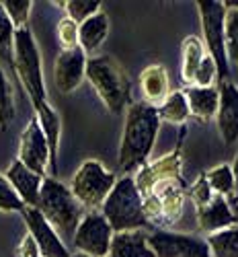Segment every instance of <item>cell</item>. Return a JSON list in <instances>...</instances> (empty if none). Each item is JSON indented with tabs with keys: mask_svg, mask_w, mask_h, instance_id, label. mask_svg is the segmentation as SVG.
Masks as SVG:
<instances>
[{
	"mask_svg": "<svg viewBox=\"0 0 238 257\" xmlns=\"http://www.w3.org/2000/svg\"><path fill=\"white\" fill-rule=\"evenodd\" d=\"M60 9L66 11V17L72 19L76 25L84 23L86 19L101 13V3L99 0H68V3H56Z\"/></svg>",
	"mask_w": 238,
	"mask_h": 257,
	"instance_id": "obj_29",
	"label": "cell"
},
{
	"mask_svg": "<svg viewBox=\"0 0 238 257\" xmlns=\"http://www.w3.org/2000/svg\"><path fill=\"white\" fill-rule=\"evenodd\" d=\"M56 35H58L62 52H70L78 48V25L72 19L62 17L56 25Z\"/></svg>",
	"mask_w": 238,
	"mask_h": 257,
	"instance_id": "obj_33",
	"label": "cell"
},
{
	"mask_svg": "<svg viewBox=\"0 0 238 257\" xmlns=\"http://www.w3.org/2000/svg\"><path fill=\"white\" fill-rule=\"evenodd\" d=\"M185 134V127H181V138L179 144L172 153L152 161V163H146L144 167L138 169V173L134 175V183L140 191V196H148L156 185L164 183V181H179L181 175V165H183V157H181V140Z\"/></svg>",
	"mask_w": 238,
	"mask_h": 257,
	"instance_id": "obj_10",
	"label": "cell"
},
{
	"mask_svg": "<svg viewBox=\"0 0 238 257\" xmlns=\"http://www.w3.org/2000/svg\"><path fill=\"white\" fill-rule=\"evenodd\" d=\"M25 204L21 202V198L17 196V191L13 189V185L7 181V177L0 173V212H23Z\"/></svg>",
	"mask_w": 238,
	"mask_h": 257,
	"instance_id": "obj_34",
	"label": "cell"
},
{
	"mask_svg": "<svg viewBox=\"0 0 238 257\" xmlns=\"http://www.w3.org/2000/svg\"><path fill=\"white\" fill-rule=\"evenodd\" d=\"M17 257H41V253H39V249H37V245L31 239L29 232L25 234L23 239H21V243L17 247Z\"/></svg>",
	"mask_w": 238,
	"mask_h": 257,
	"instance_id": "obj_36",
	"label": "cell"
},
{
	"mask_svg": "<svg viewBox=\"0 0 238 257\" xmlns=\"http://www.w3.org/2000/svg\"><path fill=\"white\" fill-rule=\"evenodd\" d=\"M35 119L41 127L43 136L50 146V169H58V151H60V136H62V119L60 113L54 109L50 103H43L35 107Z\"/></svg>",
	"mask_w": 238,
	"mask_h": 257,
	"instance_id": "obj_21",
	"label": "cell"
},
{
	"mask_svg": "<svg viewBox=\"0 0 238 257\" xmlns=\"http://www.w3.org/2000/svg\"><path fill=\"white\" fill-rule=\"evenodd\" d=\"M107 257H154L152 249L148 245V232L144 230L115 232Z\"/></svg>",
	"mask_w": 238,
	"mask_h": 257,
	"instance_id": "obj_22",
	"label": "cell"
},
{
	"mask_svg": "<svg viewBox=\"0 0 238 257\" xmlns=\"http://www.w3.org/2000/svg\"><path fill=\"white\" fill-rule=\"evenodd\" d=\"M197 13L201 21V31H203V48L205 52L213 58L215 66H218V76L220 82L228 80L230 76V66L226 58V46H224V17L226 9L218 0H199Z\"/></svg>",
	"mask_w": 238,
	"mask_h": 257,
	"instance_id": "obj_7",
	"label": "cell"
},
{
	"mask_svg": "<svg viewBox=\"0 0 238 257\" xmlns=\"http://www.w3.org/2000/svg\"><path fill=\"white\" fill-rule=\"evenodd\" d=\"M70 257H89V255H84V253H72Z\"/></svg>",
	"mask_w": 238,
	"mask_h": 257,
	"instance_id": "obj_38",
	"label": "cell"
},
{
	"mask_svg": "<svg viewBox=\"0 0 238 257\" xmlns=\"http://www.w3.org/2000/svg\"><path fill=\"white\" fill-rule=\"evenodd\" d=\"M17 161H21L27 169H31L33 173L48 177L50 171V146L48 140L43 136L41 127L37 123V119H29V123L25 125V130L21 132L19 138V157Z\"/></svg>",
	"mask_w": 238,
	"mask_h": 257,
	"instance_id": "obj_11",
	"label": "cell"
},
{
	"mask_svg": "<svg viewBox=\"0 0 238 257\" xmlns=\"http://www.w3.org/2000/svg\"><path fill=\"white\" fill-rule=\"evenodd\" d=\"M158 130H160V117L156 107H150L144 101L132 103L127 107L121 144H119V157H117V165L121 171H125V173L138 171L148 163Z\"/></svg>",
	"mask_w": 238,
	"mask_h": 257,
	"instance_id": "obj_1",
	"label": "cell"
},
{
	"mask_svg": "<svg viewBox=\"0 0 238 257\" xmlns=\"http://www.w3.org/2000/svg\"><path fill=\"white\" fill-rule=\"evenodd\" d=\"M113 228L99 210L84 212L82 220L78 222L72 243L76 247V253H84L89 257H107L113 239Z\"/></svg>",
	"mask_w": 238,
	"mask_h": 257,
	"instance_id": "obj_8",
	"label": "cell"
},
{
	"mask_svg": "<svg viewBox=\"0 0 238 257\" xmlns=\"http://www.w3.org/2000/svg\"><path fill=\"white\" fill-rule=\"evenodd\" d=\"M150 194H154L158 204H160V218H162V228L164 226H175L183 212H185V202H187V191L179 181H164L156 185Z\"/></svg>",
	"mask_w": 238,
	"mask_h": 257,
	"instance_id": "obj_15",
	"label": "cell"
},
{
	"mask_svg": "<svg viewBox=\"0 0 238 257\" xmlns=\"http://www.w3.org/2000/svg\"><path fill=\"white\" fill-rule=\"evenodd\" d=\"M13 68L27 91L33 107H39L48 101L46 78H43V62L37 48V41L29 27L17 29L13 41Z\"/></svg>",
	"mask_w": 238,
	"mask_h": 257,
	"instance_id": "obj_5",
	"label": "cell"
},
{
	"mask_svg": "<svg viewBox=\"0 0 238 257\" xmlns=\"http://www.w3.org/2000/svg\"><path fill=\"white\" fill-rule=\"evenodd\" d=\"M232 175H234V191H232V202L238 206V155H236L234 165H232Z\"/></svg>",
	"mask_w": 238,
	"mask_h": 257,
	"instance_id": "obj_37",
	"label": "cell"
},
{
	"mask_svg": "<svg viewBox=\"0 0 238 257\" xmlns=\"http://www.w3.org/2000/svg\"><path fill=\"white\" fill-rule=\"evenodd\" d=\"M220 105L215 113V127L224 144H234L238 140V84L230 78L218 82Z\"/></svg>",
	"mask_w": 238,
	"mask_h": 257,
	"instance_id": "obj_13",
	"label": "cell"
},
{
	"mask_svg": "<svg viewBox=\"0 0 238 257\" xmlns=\"http://www.w3.org/2000/svg\"><path fill=\"white\" fill-rule=\"evenodd\" d=\"M207 185L211 187L213 196H222V198H232L234 191V175H232V165L220 163L211 167L207 173H203Z\"/></svg>",
	"mask_w": 238,
	"mask_h": 257,
	"instance_id": "obj_26",
	"label": "cell"
},
{
	"mask_svg": "<svg viewBox=\"0 0 238 257\" xmlns=\"http://www.w3.org/2000/svg\"><path fill=\"white\" fill-rule=\"evenodd\" d=\"M220 82V76H218V66H215V62L209 54L203 56L199 68L193 76V84L191 87H201V89H207V87H218Z\"/></svg>",
	"mask_w": 238,
	"mask_h": 257,
	"instance_id": "obj_32",
	"label": "cell"
},
{
	"mask_svg": "<svg viewBox=\"0 0 238 257\" xmlns=\"http://www.w3.org/2000/svg\"><path fill=\"white\" fill-rule=\"evenodd\" d=\"M158 111V117H160V123L166 121V123H175V125H183L191 113H189V105H187V99H185V93L183 89L179 91H170L168 97L164 99V103L160 107H156Z\"/></svg>",
	"mask_w": 238,
	"mask_h": 257,
	"instance_id": "obj_24",
	"label": "cell"
},
{
	"mask_svg": "<svg viewBox=\"0 0 238 257\" xmlns=\"http://www.w3.org/2000/svg\"><path fill=\"white\" fill-rule=\"evenodd\" d=\"M205 54L207 52H205L203 41L199 37L189 35L183 39V44H181V82L185 87H191L193 84V76H195Z\"/></svg>",
	"mask_w": 238,
	"mask_h": 257,
	"instance_id": "obj_23",
	"label": "cell"
},
{
	"mask_svg": "<svg viewBox=\"0 0 238 257\" xmlns=\"http://www.w3.org/2000/svg\"><path fill=\"white\" fill-rule=\"evenodd\" d=\"M197 226L205 234L236 226V212L232 210L230 200L222 196H213L209 204L197 208Z\"/></svg>",
	"mask_w": 238,
	"mask_h": 257,
	"instance_id": "obj_16",
	"label": "cell"
},
{
	"mask_svg": "<svg viewBox=\"0 0 238 257\" xmlns=\"http://www.w3.org/2000/svg\"><path fill=\"white\" fill-rule=\"evenodd\" d=\"M140 93L146 105L160 107L170 93L168 74L162 64H150L140 72Z\"/></svg>",
	"mask_w": 238,
	"mask_h": 257,
	"instance_id": "obj_18",
	"label": "cell"
},
{
	"mask_svg": "<svg viewBox=\"0 0 238 257\" xmlns=\"http://www.w3.org/2000/svg\"><path fill=\"white\" fill-rule=\"evenodd\" d=\"M224 46H226V58L228 66L232 64L238 68V11L236 9H226L224 17Z\"/></svg>",
	"mask_w": 238,
	"mask_h": 257,
	"instance_id": "obj_27",
	"label": "cell"
},
{
	"mask_svg": "<svg viewBox=\"0 0 238 257\" xmlns=\"http://www.w3.org/2000/svg\"><path fill=\"white\" fill-rule=\"evenodd\" d=\"M109 27H111L109 17L103 11L78 25V48L84 52L86 58H89V54H95L105 44L107 35H109Z\"/></svg>",
	"mask_w": 238,
	"mask_h": 257,
	"instance_id": "obj_20",
	"label": "cell"
},
{
	"mask_svg": "<svg viewBox=\"0 0 238 257\" xmlns=\"http://www.w3.org/2000/svg\"><path fill=\"white\" fill-rule=\"evenodd\" d=\"M15 27L7 17L3 5H0V60L13 66V41H15Z\"/></svg>",
	"mask_w": 238,
	"mask_h": 257,
	"instance_id": "obj_31",
	"label": "cell"
},
{
	"mask_svg": "<svg viewBox=\"0 0 238 257\" xmlns=\"http://www.w3.org/2000/svg\"><path fill=\"white\" fill-rule=\"evenodd\" d=\"M148 245L154 257H209V249L203 237L177 230H154L148 234Z\"/></svg>",
	"mask_w": 238,
	"mask_h": 257,
	"instance_id": "obj_9",
	"label": "cell"
},
{
	"mask_svg": "<svg viewBox=\"0 0 238 257\" xmlns=\"http://www.w3.org/2000/svg\"><path fill=\"white\" fill-rule=\"evenodd\" d=\"M187 105H189V113L191 117H195L201 123H207L215 119L218 113V105H220V91L218 87H185L183 89Z\"/></svg>",
	"mask_w": 238,
	"mask_h": 257,
	"instance_id": "obj_19",
	"label": "cell"
},
{
	"mask_svg": "<svg viewBox=\"0 0 238 257\" xmlns=\"http://www.w3.org/2000/svg\"><path fill=\"white\" fill-rule=\"evenodd\" d=\"M7 13V17L11 19V23L15 29H25L27 23H29V15H31V9H33V3L31 0H5L0 3Z\"/></svg>",
	"mask_w": 238,
	"mask_h": 257,
	"instance_id": "obj_30",
	"label": "cell"
},
{
	"mask_svg": "<svg viewBox=\"0 0 238 257\" xmlns=\"http://www.w3.org/2000/svg\"><path fill=\"white\" fill-rule=\"evenodd\" d=\"M27 232L31 234V239L35 241L41 257H70L72 253L68 251L66 243L62 241V237L54 230V226L41 216V212L37 208H25L21 212Z\"/></svg>",
	"mask_w": 238,
	"mask_h": 257,
	"instance_id": "obj_12",
	"label": "cell"
},
{
	"mask_svg": "<svg viewBox=\"0 0 238 257\" xmlns=\"http://www.w3.org/2000/svg\"><path fill=\"white\" fill-rule=\"evenodd\" d=\"M185 191H187V196H189L193 202H195V208H201V206L209 204L211 198H213V191H211V187L207 185V181H205L203 175H199L195 181L189 185V189H185Z\"/></svg>",
	"mask_w": 238,
	"mask_h": 257,
	"instance_id": "obj_35",
	"label": "cell"
},
{
	"mask_svg": "<svg viewBox=\"0 0 238 257\" xmlns=\"http://www.w3.org/2000/svg\"><path fill=\"white\" fill-rule=\"evenodd\" d=\"M209 257H238V224L205 237Z\"/></svg>",
	"mask_w": 238,
	"mask_h": 257,
	"instance_id": "obj_25",
	"label": "cell"
},
{
	"mask_svg": "<svg viewBox=\"0 0 238 257\" xmlns=\"http://www.w3.org/2000/svg\"><path fill=\"white\" fill-rule=\"evenodd\" d=\"M15 119V95H13V84L5 72L0 68V127L7 130L11 121Z\"/></svg>",
	"mask_w": 238,
	"mask_h": 257,
	"instance_id": "obj_28",
	"label": "cell"
},
{
	"mask_svg": "<svg viewBox=\"0 0 238 257\" xmlns=\"http://www.w3.org/2000/svg\"><path fill=\"white\" fill-rule=\"evenodd\" d=\"M99 212L109 222L113 232L144 230L148 226V220L142 210V196L132 175H125L115 181L111 194L107 196Z\"/></svg>",
	"mask_w": 238,
	"mask_h": 257,
	"instance_id": "obj_4",
	"label": "cell"
},
{
	"mask_svg": "<svg viewBox=\"0 0 238 257\" xmlns=\"http://www.w3.org/2000/svg\"><path fill=\"white\" fill-rule=\"evenodd\" d=\"M84 78H89L103 105L113 115L125 113L132 105V82L123 66L111 56H93L86 60Z\"/></svg>",
	"mask_w": 238,
	"mask_h": 257,
	"instance_id": "obj_2",
	"label": "cell"
},
{
	"mask_svg": "<svg viewBox=\"0 0 238 257\" xmlns=\"http://www.w3.org/2000/svg\"><path fill=\"white\" fill-rule=\"evenodd\" d=\"M7 181L13 185V189L17 191V196L21 198V202L25 204V208H35L37 200H39V191H41V183L43 177L33 173L31 169H27L21 161H13L5 173Z\"/></svg>",
	"mask_w": 238,
	"mask_h": 257,
	"instance_id": "obj_17",
	"label": "cell"
},
{
	"mask_svg": "<svg viewBox=\"0 0 238 257\" xmlns=\"http://www.w3.org/2000/svg\"><path fill=\"white\" fill-rule=\"evenodd\" d=\"M115 181H117L115 173H111L101 161L89 159L76 169L68 187L76 202L86 212H91V210H101L103 202L111 194Z\"/></svg>",
	"mask_w": 238,
	"mask_h": 257,
	"instance_id": "obj_6",
	"label": "cell"
},
{
	"mask_svg": "<svg viewBox=\"0 0 238 257\" xmlns=\"http://www.w3.org/2000/svg\"><path fill=\"white\" fill-rule=\"evenodd\" d=\"M35 208L41 212V216L54 226V230L62 237V241H64V237L66 239L74 237V230L86 212L72 196L70 187L50 175L43 177L39 200H37Z\"/></svg>",
	"mask_w": 238,
	"mask_h": 257,
	"instance_id": "obj_3",
	"label": "cell"
},
{
	"mask_svg": "<svg viewBox=\"0 0 238 257\" xmlns=\"http://www.w3.org/2000/svg\"><path fill=\"white\" fill-rule=\"evenodd\" d=\"M86 60L89 58L84 56V52L80 48L58 54V58L54 62V84L62 95L74 93L82 84Z\"/></svg>",
	"mask_w": 238,
	"mask_h": 257,
	"instance_id": "obj_14",
	"label": "cell"
}]
</instances>
